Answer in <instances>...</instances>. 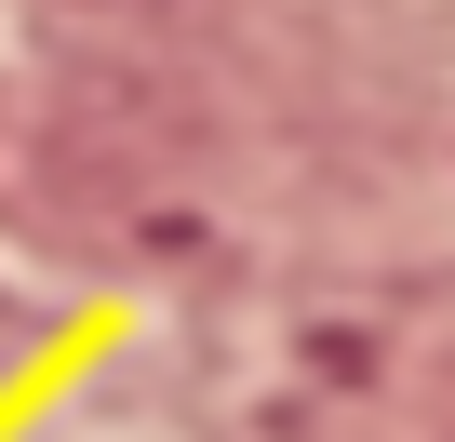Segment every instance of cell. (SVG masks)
Masks as SVG:
<instances>
[]
</instances>
